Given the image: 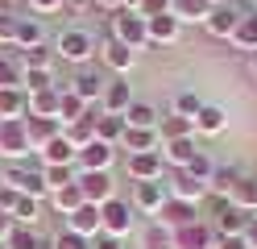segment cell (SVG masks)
Returning a JSON list of instances; mask_svg holds the SVG:
<instances>
[{
    "instance_id": "obj_60",
    "label": "cell",
    "mask_w": 257,
    "mask_h": 249,
    "mask_svg": "<svg viewBox=\"0 0 257 249\" xmlns=\"http://www.w3.org/2000/svg\"><path fill=\"white\" fill-rule=\"evenodd\" d=\"M0 249H5V245H0Z\"/></svg>"
},
{
    "instance_id": "obj_15",
    "label": "cell",
    "mask_w": 257,
    "mask_h": 249,
    "mask_svg": "<svg viewBox=\"0 0 257 249\" xmlns=\"http://www.w3.org/2000/svg\"><path fill=\"white\" fill-rule=\"evenodd\" d=\"M100 58H104V66H108V71L124 75L128 66L137 62V50H128V46H124V42H116V38H108V42L100 46Z\"/></svg>"
},
{
    "instance_id": "obj_28",
    "label": "cell",
    "mask_w": 257,
    "mask_h": 249,
    "mask_svg": "<svg viewBox=\"0 0 257 249\" xmlns=\"http://www.w3.org/2000/svg\"><path fill=\"white\" fill-rule=\"evenodd\" d=\"M25 96H29V112H25V116H54V121H58V88L25 92Z\"/></svg>"
},
{
    "instance_id": "obj_6",
    "label": "cell",
    "mask_w": 257,
    "mask_h": 249,
    "mask_svg": "<svg viewBox=\"0 0 257 249\" xmlns=\"http://www.w3.org/2000/svg\"><path fill=\"white\" fill-rule=\"evenodd\" d=\"M124 171H128L133 183H162L166 158H162V149H154V154H128L124 158Z\"/></svg>"
},
{
    "instance_id": "obj_17",
    "label": "cell",
    "mask_w": 257,
    "mask_h": 249,
    "mask_svg": "<svg viewBox=\"0 0 257 249\" xmlns=\"http://www.w3.org/2000/svg\"><path fill=\"white\" fill-rule=\"evenodd\" d=\"M146 29H150V42H154V46H170L174 38H179L183 21H179L174 13H158V17H150V21H146Z\"/></svg>"
},
{
    "instance_id": "obj_27",
    "label": "cell",
    "mask_w": 257,
    "mask_h": 249,
    "mask_svg": "<svg viewBox=\"0 0 257 249\" xmlns=\"http://www.w3.org/2000/svg\"><path fill=\"white\" fill-rule=\"evenodd\" d=\"M228 42H232L236 50H245V54H253V50H257V13H245V17H240Z\"/></svg>"
},
{
    "instance_id": "obj_42",
    "label": "cell",
    "mask_w": 257,
    "mask_h": 249,
    "mask_svg": "<svg viewBox=\"0 0 257 249\" xmlns=\"http://www.w3.org/2000/svg\"><path fill=\"white\" fill-rule=\"evenodd\" d=\"M17 50H29V46H42V21H29V17H21L17 25V42H13Z\"/></svg>"
},
{
    "instance_id": "obj_11",
    "label": "cell",
    "mask_w": 257,
    "mask_h": 249,
    "mask_svg": "<svg viewBox=\"0 0 257 249\" xmlns=\"http://www.w3.org/2000/svg\"><path fill=\"white\" fill-rule=\"evenodd\" d=\"M112 158H116V145H108V141H87L83 149H79V158H75V166L79 171H108L112 166Z\"/></svg>"
},
{
    "instance_id": "obj_12",
    "label": "cell",
    "mask_w": 257,
    "mask_h": 249,
    "mask_svg": "<svg viewBox=\"0 0 257 249\" xmlns=\"http://www.w3.org/2000/svg\"><path fill=\"white\" fill-rule=\"evenodd\" d=\"M104 88H108V79H104L100 71H91V66H83V71L71 79V88H67V92H75L83 104H95V100H104Z\"/></svg>"
},
{
    "instance_id": "obj_24",
    "label": "cell",
    "mask_w": 257,
    "mask_h": 249,
    "mask_svg": "<svg viewBox=\"0 0 257 249\" xmlns=\"http://www.w3.org/2000/svg\"><path fill=\"white\" fill-rule=\"evenodd\" d=\"M228 129V112H224L220 104H203L199 116H195V133H203V137H216V133Z\"/></svg>"
},
{
    "instance_id": "obj_49",
    "label": "cell",
    "mask_w": 257,
    "mask_h": 249,
    "mask_svg": "<svg viewBox=\"0 0 257 249\" xmlns=\"http://www.w3.org/2000/svg\"><path fill=\"white\" fill-rule=\"evenodd\" d=\"M29 9L34 13H58V9H67V0H29Z\"/></svg>"
},
{
    "instance_id": "obj_51",
    "label": "cell",
    "mask_w": 257,
    "mask_h": 249,
    "mask_svg": "<svg viewBox=\"0 0 257 249\" xmlns=\"http://www.w3.org/2000/svg\"><path fill=\"white\" fill-rule=\"evenodd\" d=\"M212 249H249V241L245 237H216Z\"/></svg>"
},
{
    "instance_id": "obj_9",
    "label": "cell",
    "mask_w": 257,
    "mask_h": 249,
    "mask_svg": "<svg viewBox=\"0 0 257 249\" xmlns=\"http://www.w3.org/2000/svg\"><path fill=\"white\" fill-rule=\"evenodd\" d=\"M154 220H162L166 228L179 232V228H187V224H195V220H199V204H187V199H174V195H170Z\"/></svg>"
},
{
    "instance_id": "obj_44",
    "label": "cell",
    "mask_w": 257,
    "mask_h": 249,
    "mask_svg": "<svg viewBox=\"0 0 257 249\" xmlns=\"http://www.w3.org/2000/svg\"><path fill=\"white\" fill-rule=\"evenodd\" d=\"M183 171H187L191 179H199V183H212V171H216V162H212V158H207V154H203V149H199V154H195V158H191V162L183 166Z\"/></svg>"
},
{
    "instance_id": "obj_35",
    "label": "cell",
    "mask_w": 257,
    "mask_h": 249,
    "mask_svg": "<svg viewBox=\"0 0 257 249\" xmlns=\"http://www.w3.org/2000/svg\"><path fill=\"white\" fill-rule=\"evenodd\" d=\"M5 249H46V245L34 224H13V232L5 237Z\"/></svg>"
},
{
    "instance_id": "obj_22",
    "label": "cell",
    "mask_w": 257,
    "mask_h": 249,
    "mask_svg": "<svg viewBox=\"0 0 257 249\" xmlns=\"http://www.w3.org/2000/svg\"><path fill=\"white\" fill-rule=\"evenodd\" d=\"M25 112H29L25 88H0V121H21Z\"/></svg>"
},
{
    "instance_id": "obj_23",
    "label": "cell",
    "mask_w": 257,
    "mask_h": 249,
    "mask_svg": "<svg viewBox=\"0 0 257 249\" xmlns=\"http://www.w3.org/2000/svg\"><path fill=\"white\" fill-rule=\"evenodd\" d=\"M25 133H29V141H34V149H42L46 141H54L62 133V125L54 116H25Z\"/></svg>"
},
{
    "instance_id": "obj_16",
    "label": "cell",
    "mask_w": 257,
    "mask_h": 249,
    "mask_svg": "<svg viewBox=\"0 0 257 249\" xmlns=\"http://www.w3.org/2000/svg\"><path fill=\"white\" fill-rule=\"evenodd\" d=\"M170 195L174 199H187V204H203V199H207V183L191 179L187 171H174L170 175Z\"/></svg>"
},
{
    "instance_id": "obj_8",
    "label": "cell",
    "mask_w": 257,
    "mask_h": 249,
    "mask_svg": "<svg viewBox=\"0 0 257 249\" xmlns=\"http://www.w3.org/2000/svg\"><path fill=\"white\" fill-rule=\"evenodd\" d=\"M170 199V191H166V183H133V212H141V216H158L162 212V204Z\"/></svg>"
},
{
    "instance_id": "obj_26",
    "label": "cell",
    "mask_w": 257,
    "mask_h": 249,
    "mask_svg": "<svg viewBox=\"0 0 257 249\" xmlns=\"http://www.w3.org/2000/svg\"><path fill=\"white\" fill-rule=\"evenodd\" d=\"M124 116H116V112H95V137L100 141H108V145H120V137H124Z\"/></svg>"
},
{
    "instance_id": "obj_14",
    "label": "cell",
    "mask_w": 257,
    "mask_h": 249,
    "mask_svg": "<svg viewBox=\"0 0 257 249\" xmlns=\"http://www.w3.org/2000/svg\"><path fill=\"white\" fill-rule=\"evenodd\" d=\"M212 245H216V228H207L203 220L174 232V249H212Z\"/></svg>"
},
{
    "instance_id": "obj_43",
    "label": "cell",
    "mask_w": 257,
    "mask_h": 249,
    "mask_svg": "<svg viewBox=\"0 0 257 249\" xmlns=\"http://www.w3.org/2000/svg\"><path fill=\"white\" fill-rule=\"evenodd\" d=\"M199 108H203V100L195 96V92H179V96H174V116H187V121H195V116H199Z\"/></svg>"
},
{
    "instance_id": "obj_32",
    "label": "cell",
    "mask_w": 257,
    "mask_h": 249,
    "mask_svg": "<svg viewBox=\"0 0 257 249\" xmlns=\"http://www.w3.org/2000/svg\"><path fill=\"white\" fill-rule=\"evenodd\" d=\"M191 133H195V121H187V116H162V121H158V137L162 141H179V137H191Z\"/></svg>"
},
{
    "instance_id": "obj_57",
    "label": "cell",
    "mask_w": 257,
    "mask_h": 249,
    "mask_svg": "<svg viewBox=\"0 0 257 249\" xmlns=\"http://www.w3.org/2000/svg\"><path fill=\"white\" fill-rule=\"evenodd\" d=\"M207 5H212V9H216V5H228V0H207Z\"/></svg>"
},
{
    "instance_id": "obj_45",
    "label": "cell",
    "mask_w": 257,
    "mask_h": 249,
    "mask_svg": "<svg viewBox=\"0 0 257 249\" xmlns=\"http://www.w3.org/2000/svg\"><path fill=\"white\" fill-rule=\"evenodd\" d=\"M50 249H91V237H79V232H71V228H62L58 237L50 241Z\"/></svg>"
},
{
    "instance_id": "obj_54",
    "label": "cell",
    "mask_w": 257,
    "mask_h": 249,
    "mask_svg": "<svg viewBox=\"0 0 257 249\" xmlns=\"http://www.w3.org/2000/svg\"><path fill=\"white\" fill-rule=\"evenodd\" d=\"M95 9H108V13H116V9H124V0H95Z\"/></svg>"
},
{
    "instance_id": "obj_3",
    "label": "cell",
    "mask_w": 257,
    "mask_h": 249,
    "mask_svg": "<svg viewBox=\"0 0 257 249\" xmlns=\"http://www.w3.org/2000/svg\"><path fill=\"white\" fill-rule=\"evenodd\" d=\"M108 25H112V38H116V42H124L128 50H141V46H150V29H146V17H141V13L116 9Z\"/></svg>"
},
{
    "instance_id": "obj_36",
    "label": "cell",
    "mask_w": 257,
    "mask_h": 249,
    "mask_svg": "<svg viewBox=\"0 0 257 249\" xmlns=\"http://www.w3.org/2000/svg\"><path fill=\"white\" fill-rule=\"evenodd\" d=\"M170 13L179 17V21H195V25H203L207 13H212V5H207V0H174Z\"/></svg>"
},
{
    "instance_id": "obj_1",
    "label": "cell",
    "mask_w": 257,
    "mask_h": 249,
    "mask_svg": "<svg viewBox=\"0 0 257 249\" xmlns=\"http://www.w3.org/2000/svg\"><path fill=\"white\" fill-rule=\"evenodd\" d=\"M0 183L13 187L17 195H29V199H46L50 195V187H46V179H42V166L34 158L29 162H9L5 171H0Z\"/></svg>"
},
{
    "instance_id": "obj_52",
    "label": "cell",
    "mask_w": 257,
    "mask_h": 249,
    "mask_svg": "<svg viewBox=\"0 0 257 249\" xmlns=\"http://www.w3.org/2000/svg\"><path fill=\"white\" fill-rule=\"evenodd\" d=\"M9 232H13V216H9V212H0V245H5Z\"/></svg>"
},
{
    "instance_id": "obj_10",
    "label": "cell",
    "mask_w": 257,
    "mask_h": 249,
    "mask_svg": "<svg viewBox=\"0 0 257 249\" xmlns=\"http://www.w3.org/2000/svg\"><path fill=\"white\" fill-rule=\"evenodd\" d=\"M240 17H245V13H240L236 5H216L212 13H207V21H203V29L212 33V38H220V42H228Z\"/></svg>"
},
{
    "instance_id": "obj_55",
    "label": "cell",
    "mask_w": 257,
    "mask_h": 249,
    "mask_svg": "<svg viewBox=\"0 0 257 249\" xmlns=\"http://www.w3.org/2000/svg\"><path fill=\"white\" fill-rule=\"evenodd\" d=\"M91 5H95V0H67L71 13H83V9H91Z\"/></svg>"
},
{
    "instance_id": "obj_30",
    "label": "cell",
    "mask_w": 257,
    "mask_h": 249,
    "mask_svg": "<svg viewBox=\"0 0 257 249\" xmlns=\"http://www.w3.org/2000/svg\"><path fill=\"white\" fill-rule=\"evenodd\" d=\"M87 116V104L79 100L75 92H58V125L67 129V125H75V121H83Z\"/></svg>"
},
{
    "instance_id": "obj_29",
    "label": "cell",
    "mask_w": 257,
    "mask_h": 249,
    "mask_svg": "<svg viewBox=\"0 0 257 249\" xmlns=\"http://www.w3.org/2000/svg\"><path fill=\"white\" fill-rule=\"evenodd\" d=\"M141 249H174V228H166L162 220H150L141 228Z\"/></svg>"
},
{
    "instance_id": "obj_33",
    "label": "cell",
    "mask_w": 257,
    "mask_h": 249,
    "mask_svg": "<svg viewBox=\"0 0 257 249\" xmlns=\"http://www.w3.org/2000/svg\"><path fill=\"white\" fill-rule=\"evenodd\" d=\"M236 183H240V171H236V166H216V171H212V183H207V195H224V199H228Z\"/></svg>"
},
{
    "instance_id": "obj_58",
    "label": "cell",
    "mask_w": 257,
    "mask_h": 249,
    "mask_svg": "<svg viewBox=\"0 0 257 249\" xmlns=\"http://www.w3.org/2000/svg\"><path fill=\"white\" fill-rule=\"evenodd\" d=\"M253 75H257V50H253Z\"/></svg>"
},
{
    "instance_id": "obj_13",
    "label": "cell",
    "mask_w": 257,
    "mask_h": 249,
    "mask_svg": "<svg viewBox=\"0 0 257 249\" xmlns=\"http://www.w3.org/2000/svg\"><path fill=\"white\" fill-rule=\"evenodd\" d=\"M38 158H42V166H75L79 149L67 141V133H58L54 141H46V145L38 149Z\"/></svg>"
},
{
    "instance_id": "obj_5",
    "label": "cell",
    "mask_w": 257,
    "mask_h": 249,
    "mask_svg": "<svg viewBox=\"0 0 257 249\" xmlns=\"http://www.w3.org/2000/svg\"><path fill=\"white\" fill-rule=\"evenodd\" d=\"M54 54L67 58V62H75V66H83L95 54V38H91L87 29H62L58 42H54Z\"/></svg>"
},
{
    "instance_id": "obj_7",
    "label": "cell",
    "mask_w": 257,
    "mask_h": 249,
    "mask_svg": "<svg viewBox=\"0 0 257 249\" xmlns=\"http://www.w3.org/2000/svg\"><path fill=\"white\" fill-rule=\"evenodd\" d=\"M79 191H83V204H108L116 187H112V175L108 171H79Z\"/></svg>"
},
{
    "instance_id": "obj_20",
    "label": "cell",
    "mask_w": 257,
    "mask_h": 249,
    "mask_svg": "<svg viewBox=\"0 0 257 249\" xmlns=\"http://www.w3.org/2000/svg\"><path fill=\"white\" fill-rule=\"evenodd\" d=\"M120 145L128 154H154V149H162V137H158V129H124Z\"/></svg>"
},
{
    "instance_id": "obj_37",
    "label": "cell",
    "mask_w": 257,
    "mask_h": 249,
    "mask_svg": "<svg viewBox=\"0 0 257 249\" xmlns=\"http://www.w3.org/2000/svg\"><path fill=\"white\" fill-rule=\"evenodd\" d=\"M62 133H67V141H71L75 149H83L87 141H95V112L87 108V116H83V121H75V125H67Z\"/></svg>"
},
{
    "instance_id": "obj_40",
    "label": "cell",
    "mask_w": 257,
    "mask_h": 249,
    "mask_svg": "<svg viewBox=\"0 0 257 249\" xmlns=\"http://www.w3.org/2000/svg\"><path fill=\"white\" fill-rule=\"evenodd\" d=\"M38 220H42V199L17 195V204H13V224H38Z\"/></svg>"
},
{
    "instance_id": "obj_21",
    "label": "cell",
    "mask_w": 257,
    "mask_h": 249,
    "mask_svg": "<svg viewBox=\"0 0 257 249\" xmlns=\"http://www.w3.org/2000/svg\"><path fill=\"white\" fill-rule=\"evenodd\" d=\"M249 220H253V212H245V208H228V212H220V216H216V237H245Z\"/></svg>"
},
{
    "instance_id": "obj_59",
    "label": "cell",
    "mask_w": 257,
    "mask_h": 249,
    "mask_svg": "<svg viewBox=\"0 0 257 249\" xmlns=\"http://www.w3.org/2000/svg\"><path fill=\"white\" fill-rule=\"evenodd\" d=\"M253 13H257V0H253Z\"/></svg>"
},
{
    "instance_id": "obj_46",
    "label": "cell",
    "mask_w": 257,
    "mask_h": 249,
    "mask_svg": "<svg viewBox=\"0 0 257 249\" xmlns=\"http://www.w3.org/2000/svg\"><path fill=\"white\" fill-rule=\"evenodd\" d=\"M21 88L25 92H46V88H54V79H50V71H21Z\"/></svg>"
},
{
    "instance_id": "obj_41",
    "label": "cell",
    "mask_w": 257,
    "mask_h": 249,
    "mask_svg": "<svg viewBox=\"0 0 257 249\" xmlns=\"http://www.w3.org/2000/svg\"><path fill=\"white\" fill-rule=\"evenodd\" d=\"M42 179H46L50 191H62V187H71V183L79 179V171L75 166H42Z\"/></svg>"
},
{
    "instance_id": "obj_47",
    "label": "cell",
    "mask_w": 257,
    "mask_h": 249,
    "mask_svg": "<svg viewBox=\"0 0 257 249\" xmlns=\"http://www.w3.org/2000/svg\"><path fill=\"white\" fill-rule=\"evenodd\" d=\"M17 25H21V17L0 13V42H5V46H13V42H17Z\"/></svg>"
},
{
    "instance_id": "obj_34",
    "label": "cell",
    "mask_w": 257,
    "mask_h": 249,
    "mask_svg": "<svg viewBox=\"0 0 257 249\" xmlns=\"http://www.w3.org/2000/svg\"><path fill=\"white\" fill-rule=\"evenodd\" d=\"M228 204L232 208H245V212H257V179L240 175V183H236L232 195H228Z\"/></svg>"
},
{
    "instance_id": "obj_4",
    "label": "cell",
    "mask_w": 257,
    "mask_h": 249,
    "mask_svg": "<svg viewBox=\"0 0 257 249\" xmlns=\"http://www.w3.org/2000/svg\"><path fill=\"white\" fill-rule=\"evenodd\" d=\"M0 158H9V162H29L34 158V141L25 133V116L21 121H0Z\"/></svg>"
},
{
    "instance_id": "obj_38",
    "label": "cell",
    "mask_w": 257,
    "mask_h": 249,
    "mask_svg": "<svg viewBox=\"0 0 257 249\" xmlns=\"http://www.w3.org/2000/svg\"><path fill=\"white\" fill-rule=\"evenodd\" d=\"M17 62H21V71H50L54 54L46 46H29V50H17Z\"/></svg>"
},
{
    "instance_id": "obj_19",
    "label": "cell",
    "mask_w": 257,
    "mask_h": 249,
    "mask_svg": "<svg viewBox=\"0 0 257 249\" xmlns=\"http://www.w3.org/2000/svg\"><path fill=\"white\" fill-rule=\"evenodd\" d=\"M67 228L79 232V237H100V208L95 204H83L67 216Z\"/></svg>"
},
{
    "instance_id": "obj_50",
    "label": "cell",
    "mask_w": 257,
    "mask_h": 249,
    "mask_svg": "<svg viewBox=\"0 0 257 249\" xmlns=\"http://www.w3.org/2000/svg\"><path fill=\"white\" fill-rule=\"evenodd\" d=\"M91 249H124L120 237H108V232H100V237H91Z\"/></svg>"
},
{
    "instance_id": "obj_53",
    "label": "cell",
    "mask_w": 257,
    "mask_h": 249,
    "mask_svg": "<svg viewBox=\"0 0 257 249\" xmlns=\"http://www.w3.org/2000/svg\"><path fill=\"white\" fill-rule=\"evenodd\" d=\"M245 241H249V249H257V212H253V220L245 228Z\"/></svg>"
},
{
    "instance_id": "obj_18",
    "label": "cell",
    "mask_w": 257,
    "mask_h": 249,
    "mask_svg": "<svg viewBox=\"0 0 257 249\" xmlns=\"http://www.w3.org/2000/svg\"><path fill=\"white\" fill-rule=\"evenodd\" d=\"M104 112H116V116H124L128 112V104H133V88L116 75V79H108V88H104Z\"/></svg>"
},
{
    "instance_id": "obj_2",
    "label": "cell",
    "mask_w": 257,
    "mask_h": 249,
    "mask_svg": "<svg viewBox=\"0 0 257 249\" xmlns=\"http://www.w3.org/2000/svg\"><path fill=\"white\" fill-rule=\"evenodd\" d=\"M133 224H137V212H133L128 199H116V195H112L108 204H100V232L124 241L128 232H133Z\"/></svg>"
},
{
    "instance_id": "obj_31",
    "label": "cell",
    "mask_w": 257,
    "mask_h": 249,
    "mask_svg": "<svg viewBox=\"0 0 257 249\" xmlns=\"http://www.w3.org/2000/svg\"><path fill=\"white\" fill-rule=\"evenodd\" d=\"M124 125L128 129H158V108L146 104V100H133L128 112H124Z\"/></svg>"
},
{
    "instance_id": "obj_25",
    "label": "cell",
    "mask_w": 257,
    "mask_h": 249,
    "mask_svg": "<svg viewBox=\"0 0 257 249\" xmlns=\"http://www.w3.org/2000/svg\"><path fill=\"white\" fill-rule=\"evenodd\" d=\"M199 154V145L191 141V137H179V141H162V158L166 166H174V171H183V166Z\"/></svg>"
},
{
    "instance_id": "obj_48",
    "label": "cell",
    "mask_w": 257,
    "mask_h": 249,
    "mask_svg": "<svg viewBox=\"0 0 257 249\" xmlns=\"http://www.w3.org/2000/svg\"><path fill=\"white\" fill-rule=\"evenodd\" d=\"M170 5H174V0H141V5H137V13L150 21V17H158V13H170Z\"/></svg>"
},
{
    "instance_id": "obj_56",
    "label": "cell",
    "mask_w": 257,
    "mask_h": 249,
    "mask_svg": "<svg viewBox=\"0 0 257 249\" xmlns=\"http://www.w3.org/2000/svg\"><path fill=\"white\" fill-rule=\"evenodd\" d=\"M137 5H141V0H124V9H128V13H137Z\"/></svg>"
},
{
    "instance_id": "obj_39",
    "label": "cell",
    "mask_w": 257,
    "mask_h": 249,
    "mask_svg": "<svg viewBox=\"0 0 257 249\" xmlns=\"http://www.w3.org/2000/svg\"><path fill=\"white\" fill-rule=\"evenodd\" d=\"M50 204H54L62 216H71L75 208H83V191H79V179L71 183V187H62V191H50Z\"/></svg>"
}]
</instances>
